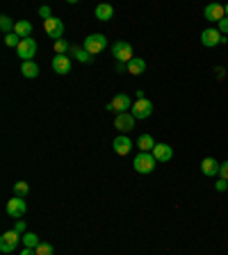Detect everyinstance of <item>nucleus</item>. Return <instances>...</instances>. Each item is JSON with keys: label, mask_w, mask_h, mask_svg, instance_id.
<instances>
[{"label": "nucleus", "mask_w": 228, "mask_h": 255, "mask_svg": "<svg viewBox=\"0 0 228 255\" xmlns=\"http://www.w3.org/2000/svg\"><path fill=\"white\" fill-rule=\"evenodd\" d=\"M105 48H107V39L101 32H94V34H89V37L85 39V50L89 55H98V53H103Z\"/></svg>", "instance_id": "f257e3e1"}, {"label": "nucleus", "mask_w": 228, "mask_h": 255, "mask_svg": "<svg viewBox=\"0 0 228 255\" xmlns=\"http://www.w3.org/2000/svg\"><path fill=\"white\" fill-rule=\"evenodd\" d=\"M155 164H158V159L153 157V153H139L133 159V166L137 173H151L155 169Z\"/></svg>", "instance_id": "f03ea898"}, {"label": "nucleus", "mask_w": 228, "mask_h": 255, "mask_svg": "<svg viewBox=\"0 0 228 255\" xmlns=\"http://www.w3.org/2000/svg\"><path fill=\"white\" fill-rule=\"evenodd\" d=\"M16 55L23 59V62H34V55H37V41L34 39H23L16 48Z\"/></svg>", "instance_id": "7ed1b4c3"}, {"label": "nucleus", "mask_w": 228, "mask_h": 255, "mask_svg": "<svg viewBox=\"0 0 228 255\" xmlns=\"http://www.w3.org/2000/svg\"><path fill=\"white\" fill-rule=\"evenodd\" d=\"M18 242H23V237L16 230H7L2 237H0V251L5 255H9V253H14V249L18 246Z\"/></svg>", "instance_id": "20e7f679"}, {"label": "nucleus", "mask_w": 228, "mask_h": 255, "mask_svg": "<svg viewBox=\"0 0 228 255\" xmlns=\"http://www.w3.org/2000/svg\"><path fill=\"white\" fill-rule=\"evenodd\" d=\"M112 55L117 57V62H121V64H128L130 59L135 57L133 55V46L128 41H117L114 46H112Z\"/></svg>", "instance_id": "39448f33"}, {"label": "nucleus", "mask_w": 228, "mask_h": 255, "mask_svg": "<svg viewBox=\"0 0 228 255\" xmlns=\"http://www.w3.org/2000/svg\"><path fill=\"white\" fill-rule=\"evenodd\" d=\"M130 114H133L135 119H149L151 114H153V103L149 101V98H142V101H135L133 103V110H130Z\"/></svg>", "instance_id": "423d86ee"}, {"label": "nucleus", "mask_w": 228, "mask_h": 255, "mask_svg": "<svg viewBox=\"0 0 228 255\" xmlns=\"http://www.w3.org/2000/svg\"><path fill=\"white\" fill-rule=\"evenodd\" d=\"M107 110L114 112V114H126L128 110H133V103H130V98H128L126 94H119L112 98V103L107 105Z\"/></svg>", "instance_id": "0eeeda50"}, {"label": "nucleus", "mask_w": 228, "mask_h": 255, "mask_svg": "<svg viewBox=\"0 0 228 255\" xmlns=\"http://www.w3.org/2000/svg\"><path fill=\"white\" fill-rule=\"evenodd\" d=\"M43 30H46L48 37H53L55 41H59V39H62V34H64V23L53 16V18L43 21Z\"/></svg>", "instance_id": "6e6552de"}, {"label": "nucleus", "mask_w": 228, "mask_h": 255, "mask_svg": "<svg viewBox=\"0 0 228 255\" xmlns=\"http://www.w3.org/2000/svg\"><path fill=\"white\" fill-rule=\"evenodd\" d=\"M222 32L217 30V27H208V30H203L201 32V43L206 48H215V46H219L222 43Z\"/></svg>", "instance_id": "1a4fd4ad"}, {"label": "nucleus", "mask_w": 228, "mask_h": 255, "mask_svg": "<svg viewBox=\"0 0 228 255\" xmlns=\"http://www.w3.org/2000/svg\"><path fill=\"white\" fill-rule=\"evenodd\" d=\"M7 214L9 217H14V219H18V217H23V214L27 212V205H25V201H23L21 196H14L11 201H7Z\"/></svg>", "instance_id": "9d476101"}, {"label": "nucleus", "mask_w": 228, "mask_h": 255, "mask_svg": "<svg viewBox=\"0 0 228 255\" xmlns=\"http://www.w3.org/2000/svg\"><path fill=\"white\" fill-rule=\"evenodd\" d=\"M135 121H137V119H135L130 112H126V114H117V119H114V128H117L119 132L126 134L135 128Z\"/></svg>", "instance_id": "9b49d317"}, {"label": "nucleus", "mask_w": 228, "mask_h": 255, "mask_svg": "<svg viewBox=\"0 0 228 255\" xmlns=\"http://www.w3.org/2000/svg\"><path fill=\"white\" fill-rule=\"evenodd\" d=\"M203 16H206V21H210V23H219L226 18V11H224V5L213 2V5H208L206 9H203Z\"/></svg>", "instance_id": "f8f14e48"}, {"label": "nucleus", "mask_w": 228, "mask_h": 255, "mask_svg": "<svg viewBox=\"0 0 228 255\" xmlns=\"http://www.w3.org/2000/svg\"><path fill=\"white\" fill-rule=\"evenodd\" d=\"M53 71L57 75L71 73V57H69V55H55V57H53Z\"/></svg>", "instance_id": "ddd939ff"}, {"label": "nucleus", "mask_w": 228, "mask_h": 255, "mask_svg": "<svg viewBox=\"0 0 228 255\" xmlns=\"http://www.w3.org/2000/svg\"><path fill=\"white\" fill-rule=\"evenodd\" d=\"M219 169H222V162H217L215 157H206L201 162V173L208 175V178H215V175H219Z\"/></svg>", "instance_id": "4468645a"}, {"label": "nucleus", "mask_w": 228, "mask_h": 255, "mask_svg": "<svg viewBox=\"0 0 228 255\" xmlns=\"http://www.w3.org/2000/svg\"><path fill=\"white\" fill-rule=\"evenodd\" d=\"M153 157L158 159V162H169L171 157H174V150H171L169 143H155V148H153Z\"/></svg>", "instance_id": "2eb2a0df"}, {"label": "nucleus", "mask_w": 228, "mask_h": 255, "mask_svg": "<svg viewBox=\"0 0 228 255\" xmlns=\"http://www.w3.org/2000/svg\"><path fill=\"white\" fill-rule=\"evenodd\" d=\"M112 146H114V153H117V155H128L130 150H133V141H130L126 134H119V137L114 139V143H112Z\"/></svg>", "instance_id": "dca6fc26"}, {"label": "nucleus", "mask_w": 228, "mask_h": 255, "mask_svg": "<svg viewBox=\"0 0 228 255\" xmlns=\"http://www.w3.org/2000/svg\"><path fill=\"white\" fill-rule=\"evenodd\" d=\"M126 71L130 75H142L144 71H146V62H144L142 57H133L130 62L126 64Z\"/></svg>", "instance_id": "f3484780"}, {"label": "nucleus", "mask_w": 228, "mask_h": 255, "mask_svg": "<svg viewBox=\"0 0 228 255\" xmlns=\"http://www.w3.org/2000/svg\"><path fill=\"white\" fill-rule=\"evenodd\" d=\"M155 143L158 141H155L151 134H142V137L137 139V148H139V153H153Z\"/></svg>", "instance_id": "a211bd4d"}, {"label": "nucleus", "mask_w": 228, "mask_h": 255, "mask_svg": "<svg viewBox=\"0 0 228 255\" xmlns=\"http://www.w3.org/2000/svg\"><path fill=\"white\" fill-rule=\"evenodd\" d=\"M112 16H114V7L112 5H107V2H103V5H98L96 7V18H98V21H110Z\"/></svg>", "instance_id": "6ab92c4d"}, {"label": "nucleus", "mask_w": 228, "mask_h": 255, "mask_svg": "<svg viewBox=\"0 0 228 255\" xmlns=\"http://www.w3.org/2000/svg\"><path fill=\"white\" fill-rule=\"evenodd\" d=\"M14 32H16V34H18L21 39H30V37H32V25H30V21H16Z\"/></svg>", "instance_id": "aec40b11"}, {"label": "nucleus", "mask_w": 228, "mask_h": 255, "mask_svg": "<svg viewBox=\"0 0 228 255\" xmlns=\"http://www.w3.org/2000/svg\"><path fill=\"white\" fill-rule=\"evenodd\" d=\"M21 73L25 75V78H30V80H34L39 75V66L34 62H23L21 64Z\"/></svg>", "instance_id": "412c9836"}, {"label": "nucleus", "mask_w": 228, "mask_h": 255, "mask_svg": "<svg viewBox=\"0 0 228 255\" xmlns=\"http://www.w3.org/2000/svg\"><path fill=\"white\" fill-rule=\"evenodd\" d=\"M39 244H41L39 235H34V233H25V235H23V246H25V249H37Z\"/></svg>", "instance_id": "4be33fe9"}, {"label": "nucleus", "mask_w": 228, "mask_h": 255, "mask_svg": "<svg viewBox=\"0 0 228 255\" xmlns=\"http://www.w3.org/2000/svg\"><path fill=\"white\" fill-rule=\"evenodd\" d=\"M71 53H73V57L78 62H94V55H89L85 48H71Z\"/></svg>", "instance_id": "5701e85b"}, {"label": "nucleus", "mask_w": 228, "mask_h": 255, "mask_svg": "<svg viewBox=\"0 0 228 255\" xmlns=\"http://www.w3.org/2000/svg\"><path fill=\"white\" fill-rule=\"evenodd\" d=\"M14 27H16V23L11 21L9 16H0V30L5 32V34H9V32H14Z\"/></svg>", "instance_id": "b1692460"}, {"label": "nucleus", "mask_w": 228, "mask_h": 255, "mask_svg": "<svg viewBox=\"0 0 228 255\" xmlns=\"http://www.w3.org/2000/svg\"><path fill=\"white\" fill-rule=\"evenodd\" d=\"M23 39L16 34V32H9V34H5V46H9V48H18V43H21Z\"/></svg>", "instance_id": "393cba45"}, {"label": "nucleus", "mask_w": 228, "mask_h": 255, "mask_svg": "<svg viewBox=\"0 0 228 255\" xmlns=\"http://www.w3.org/2000/svg\"><path fill=\"white\" fill-rule=\"evenodd\" d=\"M27 189H30V185H27V182L25 180H18V182H14V194H16V196H25V194H27Z\"/></svg>", "instance_id": "a878e982"}, {"label": "nucleus", "mask_w": 228, "mask_h": 255, "mask_svg": "<svg viewBox=\"0 0 228 255\" xmlns=\"http://www.w3.org/2000/svg\"><path fill=\"white\" fill-rule=\"evenodd\" d=\"M34 251H37V255H53L55 253V249L50 244H46V242H41V244H39Z\"/></svg>", "instance_id": "bb28decb"}, {"label": "nucleus", "mask_w": 228, "mask_h": 255, "mask_svg": "<svg viewBox=\"0 0 228 255\" xmlns=\"http://www.w3.org/2000/svg\"><path fill=\"white\" fill-rule=\"evenodd\" d=\"M71 50V46L66 41H64V39H59V41H55V53L57 55H64V53H69Z\"/></svg>", "instance_id": "cd10ccee"}, {"label": "nucleus", "mask_w": 228, "mask_h": 255, "mask_svg": "<svg viewBox=\"0 0 228 255\" xmlns=\"http://www.w3.org/2000/svg\"><path fill=\"white\" fill-rule=\"evenodd\" d=\"M39 16H41L43 21H48V18H53V14H50V7H39Z\"/></svg>", "instance_id": "c85d7f7f"}, {"label": "nucleus", "mask_w": 228, "mask_h": 255, "mask_svg": "<svg viewBox=\"0 0 228 255\" xmlns=\"http://www.w3.org/2000/svg\"><path fill=\"white\" fill-rule=\"evenodd\" d=\"M217 30L222 32L224 37H226V34H228V18H224V21H219V23H217Z\"/></svg>", "instance_id": "c756f323"}, {"label": "nucleus", "mask_w": 228, "mask_h": 255, "mask_svg": "<svg viewBox=\"0 0 228 255\" xmlns=\"http://www.w3.org/2000/svg\"><path fill=\"white\" fill-rule=\"evenodd\" d=\"M215 189H217V191H226V189H228V180H224V178H219V180L215 182Z\"/></svg>", "instance_id": "7c9ffc66"}, {"label": "nucleus", "mask_w": 228, "mask_h": 255, "mask_svg": "<svg viewBox=\"0 0 228 255\" xmlns=\"http://www.w3.org/2000/svg\"><path fill=\"white\" fill-rule=\"evenodd\" d=\"M219 178L228 180V159H226V162H222V169H219Z\"/></svg>", "instance_id": "2f4dec72"}, {"label": "nucleus", "mask_w": 228, "mask_h": 255, "mask_svg": "<svg viewBox=\"0 0 228 255\" xmlns=\"http://www.w3.org/2000/svg\"><path fill=\"white\" fill-rule=\"evenodd\" d=\"M14 230H16V233H18V235H21V233H25V221H16Z\"/></svg>", "instance_id": "473e14b6"}, {"label": "nucleus", "mask_w": 228, "mask_h": 255, "mask_svg": "<svg viewBox=\"0 0 228 255\" xmlns=\"http://www.w3.org/2000/svg\"><path fill=\"white\" fill-rule=\"evenodd\" d=\"M21 255H37V251H34V249H23Z\"/></svg>", "instance_id": "72a5a7b5"}, {"label": "nucleus", "mask_w": 228, "mask_h": 255, "mask_svg": "<svg viewBox=\"0 0 228 255\" xmlns=\"http://www.w3.org/2000/svg\"><path fill=\"white\" fill-rule=\"evenodd\" d=\"M117 71H119V73H123V71H126V64L119 62V64H117Z\"/></svg>", "instance_id": "f704fd0d"}, {"label": "nucleus", "mask_w": 228, "mask_h": 255, "mask_svg": "<svg viewBox=\"0 0 228 255\" xmlns=\"http://www.w3.org/2000/svg\"><path fill=\"white\" fill-rule=\"evenodd\" d=\"M224 11H226V18H228V5H224Z\"/></svg>", "instance_id": "c9c22d12"}]
</instances>
